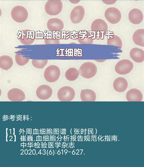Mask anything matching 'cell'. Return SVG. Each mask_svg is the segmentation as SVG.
<instances>
[{"mask_svg": "<svg viewBox=\"0 0 144 167\" xmlns=\"http://www.w3.org/2000/svg\"><path fill=\"white\" fill-rule=\"evenodd\" d=\"M91 29V31L95 32L96 36H98L101 39H103L105 34L107 32L108 26L105 21L102 19H97L92 22Z\"/></svg>", "mask_w": 144, "mask_h": 167, "instance_id": "6da1fadb", "label": "cell"}, {"mask_svg": "<svg viewBox=\"0 0 144 167\" xmlns=\"http://www.w3.org/2000/svg\"><path fill=\"white\" fill-rule=\"evenodd\" d=\"M27 9L21 5H16L12 9L11 15L12 19L15 22L21 23L26 21L28 17Z\"/></svg>", "mask_w": 144, "mask_h": 167, "instance_id": "7a4b0ae2", "label": "cell"}, {"mask_svg": "<svg viewBox=\"0 0 144 167\" xmlns=\"http://www.w3.org/2000/svg\"><path fill=\"white\" fill-rule=\"evenodd\" d=\"M79 71V74L83 77L86 79H90L96 75L97 71V68L94 63L87 62L81 65Z\"/></svg>", "mask_w": 144, "mask_h": 167, "instance_id": "3957f363", "label": "cell"}, {"mask_svg": "<svg viewBox=\"0 0 144 167\" xmlns=\"http://www.w3.org/2000/svg\"><path fill=\"white\" fill-rule=\"evenodd\" d=\"M63 8L62 2L59 0L47 1L45 5L44 9L46 13L50 15H56L61 12Z\"/></svg>", "mask_w": 144, "mask_h": 167, "instance_id": "277c9868", "label": "cell"}, {"mask_svg": "<svg viewBox=\"0 0 144 167\" xmlns=\"http://www.w3.org/2000/svg\"><path fill=\"white\" fill-rule=\"evenodd\" d=\"M60 75V71L59 68L54 65L48 66L44 73L45 79L50 83H53L57 81L59 79Z\"/></svg>", "mask_w": 144, "mask_h": 167, "instance_id": "5b68a950", "label": "cell"}, {"mask_svg": "<svg viewBox=\"0 0 144 167\" xmlns=\"http://www.w3.org/2000/svg\"><path fill=\"white\" fill-rule=\"evenodd\" d=\"M104 16L109 23L114 24L118 23L122 18L121 12L115 7L108 8L105 11Z\"/></svg>", "mask_w": 144, "mask_h": 167, "instance_id": "8992f818", "label": "cell"}, {"mask_svg": "<svg viewBox=\"0 0 144 167\" xmlns=\"http://www.w3.org/2000/svg\"><path fill=\"white\" fill-rule=\"evenodd\" d=\"M133 68V63L128 59L119 61L115 67V72L121 75L127 74L131 72Z\"/></svg>", "mask_w": 144, "mask_h": 167, "instance_id": "52a82bcc", "label": "cell"}, {"mask_svg": "<svg viewBox=\"0 0 144 167\" xmlns=\"http://www.w3.org/2000/svg\"><path fill=\"white\" fill-rule=\"evenodd\" d=\"M75 94V91L72 87L65 86L59 89L57 92V96L60 101H70L74 99Z\"/></svg>", "mask_w": 144, "mask_h": 167, "instance_id": "ba28073f", "label": "cell"}, {"mask_svg": "<svg viewBox=\"0 0 144 167\" xmlns=\"http://www.w3.org/2000/svg\"><path fill=\"white\" fill-rule=\"evenodd\" d=\"M85 14V9L82 6L80 5L75 6L70 12V20L73 23L78 24L83 20Z\"/></svg>", "mask_w": 144, "mask_h": 167, "instance_id": "9c48e42d", "label": "cell"}, {"mask_svg": "<svg viewBox=\"0 0 144 167\" xmlns=\"http://www.w3.org/2000/svg\"><path fill=\"white\" fill-rule=\"evenodd\" d=\"M18 39L22 44L31 45L33 43L35 40L34 31L28 29L22 30L20 33Z\"/></svg>", "mask_w": 144, "mask_h": 167, "instance_id": "30bf717a", "label": "cell"}, {"mask_svg": "<svg viewBox=\"0 0 144 167\" xmlns=\"http://www.w3.org/2000/svg\"><path fill=\"white\" fill-rule=\"evenodd\" d=\"M95 37L96 35L94 32L82 30L79 32L77 40L80 44H92Z\"/></svg>", "mask_w": 144, "mask_h": 167, "instance_id": "8fae6325", "label": "cell"}, {"mask_svg": "<svg viewBox=\"0 0 144 167\" xmlns=\"http://www.w3.org/2000/svg\"><path fill=\"white\" fill-rule=\"evenodd\" d=\"M53 90L49 85H42L39 86L36 91L37 97L39 99L43 100H46L51 96Z\"/></svg>", "mask_w": 144, "mask_h": 167, "instance_id": "7c38bea8", "label": "cell"}, {"mask_svg": "<svg viewBox=\"0 0 144 167\" xmlns=\"http://www.w3.org/2000/svg\"><path fill=\"white\" fill-rule=\"evenodd\" d=\"M143 18L142 12L137 8L132 9L128 14V18L129 21L134 24H140L143 20Z\"/></svg>", "mask_w": 144, "mask_h": 167, "instance_id": "4fadbf2b", "label": "cell"}, {"mask_svg": "<svg viewBox=\"0 0 144 167\" xmlns=\"http://www.w3.org/2000/svg\"><path fill=\"white\" fill-rule=\"evenodd\" d=\"M7 97L10 101H22L26 98L24 92L21 89L17 88L9 90L7 93Z\"/></svg>", "mask_w": 144, "mask_h": 167, "instance_id": "5bb4252c", "label": "cell"}, {"mask_svg": "<svg viewBox=\"0 0 144 167\" xmlns=\"http://www.w3.org/2000/svg\"><path fill=\"white\" fill-rule=\"evenodd\" d=\"M47 29L50 31H62L64 27L63 22L58 18H51L47 21L46 24Z\"/></svg>", "mask_w": 144, "mask_h": 167, "instance_id": "9a60e30c", "label": "cell"}, {"mask_svg": "<svg viewBox=\"0 0 144 167\" xmlns=\"http://www.w3.org/2000/svg\"><path fill=\"white\" fill-rule=\"evenodd\" d=\"M126 98L128 101H141L143 99V95L139 90L133 88L127 92Z\"/></svg>", "mask_w": 144, "mask_h": 167, "instance_id": "2e32d148", "label": "cell"}, {"mask_svg": "<svg viewBox=\"0 0 144 167\" xmlns=\"http://www.w3.org/2000/svg\"><path fill=\"white\" fill-rule=\"evenodd\" d=\"M128 86L127 80L123 77H118L114 81L113 87L115 91L118 92H122L125 91Z\"/></svg>", "mask_w": 144, "mask_h": 167, "instance_id": "e0dca14e", "label": "cell"}, {"mask_svg": "<svg viewBox=\"0 0 144 167\" xmlns=\"http://www.w3.org/2000/svg\"><path fill=\"white\" fill-rule=\"evenodd\" d=\"M129 55L135 62L141 63L144 60V51L142 49L137 47L132 48L130 50Z\"/></svg>", "mask_w": 144, "mask_h": 167, "instance_id": "ac0fdd59", "label": "cell"}, {"mask_svg": "<svg viewBox=\"0 0 144 167\" xmlns=\"http://www.w3.org/2000/svg\"><path fill=\"white\" fill-rule=\"evenodd\" d=\"M80 98L83 101H94L96 99L95 92L90 89H84L81 90L80 93Z\"/></svg>", "mask_w": 144, "mask_h": 167, "instance_id": "d6986e66", "label": "cell"}, {"mask_svg": "<svg viewBox=\"0 0 144 167\" xmlns=\"http://www.w3.org/2000/svg\"><path fill=\"white\" fill-rule=\"evenodd\" d=\"M144 29H139L134 32L132 40L134 43L137 45L144 46Z\"/></svg>", "mask_w": 144, "mask_h": 167, "instance_id": "ffe728a7", "label": "cell"}, {"mask_svg": "<svg viewBox=\"0 0 144 167\" xmlns=\"http://www.w3.org/2000/svg\"><path fill=\"white\" fill-rule=\"evenodd\" d=\"M13 60L10 56L6 55L0 57V67L2 70H8L12 66Z\"/></svg>", "mask_w": 144, "mask_h": 167, "instance_id": "44dd1931", "label": "cell"}, {"mask_svg": "<svg viewBox=\"0 0 144 167\" xmlns=\"http://www.w3.org/2000/svg\"><path fill=\"white\" fill-rule=\"evenodd\" d=\"M108 45L117 46L119 49H121L122 46V42L120 38L118 36L113 35L108 37L107 40Z\"/></svg>", "mask_w": 144, "mask_h": 167, "instance_id": "7402d4cb", "label": "cell"}, {"mask_svg": "<svg viewBox=\"0 0 144 167\" xmlns=\"http://www.w3.org/2000/svg\"><path fill=\"white\" fill-rule=\"evenodd\" d=\"M79 74V71L77 69L71 67L66 71L65 77L67 80L70 81H73L78 78Z\"/></svg>", "mask_w": 144, "mask_h": 167, "instance_id": "603a6c76", "label": "cell"}, {"mask_svg": "<svg viewBox=\"0 0 144 167\" xmlns=\"http://www.w3.org/2000/svg\"><path fill=\"white\" fill-rule=\"evenodd\" d=\"M15 60L18 65L22 66L25 65L29 62V58L24 57L18 53H16L15 55Z\"/></svg>", "mask_w": 144, "mask_h": 167, "instance_id": "cb8c5ba5", "label": "cell"}, {"mask_svg": "<svg viewBox=\"0 0 144 167\" xmlns=\"http://www.w3.org/2000/svg\"><path fill=\"white\" fill-rule=\"evenodd\" d=\"M48 62V60H47L33 59L32 60L33 66L39 69L43 68L47 65Z\"/></svg>", "mask_w": 144, "mask_h": 167, "instance_id": "d4e9b609", "label": "cell"}, {"mask_svg": "<svg viewBox=\"0 0 144 167\" xmlns=\"http://www.w3.org/2000/svg\"><path fill=\"white\" fill-rule=\"evenodd\" d=\"M44 42L46 44H58L60 43L59 39H44Z\"/></svg>", "mask_w": 144, "mask_h": 167, "instance_id": "484cf974", "label": "cell"}, {"mask_svg": "<svg viewBox=\"0 0 144 167\" xmlns=\"http://www.w3.org/2000/svg\"><path fill=\"white\" fill-rule=\"evenodd\" d=\"M61 34L60 31H53L52 33V38L53 39H59L61 38Z\"/></svg>", "mask_w": 144, "mask_h": 167, "instance_id": "4316f807", "label": "cell"}, {"mask_svg": "<svg viewBox=\"0 0 144 167\" xmlns=\"http://www.w3.org/2000/svg\"><path fill=\"white\" fill-rule=\"evenodd\" d=\"M61 38L62 39H67L70 37V34L69 31H62Z\"/></svg>", "mask_w": 144, "mask_h": 167, "instance_id": "83f0119b", "label": "cell"}, {"mask_svg": "<svg viewBox=\"0 0 144 167\" xmlns=\"http://www.w3.org/2000/svg\"><path fill=\"white\" fill-rule=\"evenodd\" d=\"M52 31H45L44 33V39H52Z\"/></svg>", "mask_w": 144, "mask_h": 167, "instance_id": "f1b7e54d", "label": "cell"}, {"mask_svg": "<svg viewBox=\"0 0 144 167\" xmlns=\"http://www.w3.org/2000/svg\"><path fill=\"white\" fill-rule=\"evenodd\" d=\"M117 0H102L105 4L107 5H111L115 3Z\"/></svg>", "mask_w": 144, "mask_h": 167, "instance_id": "f546056e", "label": "cell"}, {"mask_svg": "<svg viewBox=\"0 0 144 167\" xmlns=\"http://www.w3.org/2000/svg\"><path fill=\"white\" fill-rule=\"evenodd\" d=\"M36 33L38 34V35H35V38L36 39H43V34L42 32H40L38 31L37 32H35Z\"/></svg>", "mask_w": 144, "mask_h": 167, "instance_id": "4dcf8cb0", "label": "cell"}, {"mask_svg": "<svg viewBox=\"0 0 144 167\" xmlns=\"http://www.w3.org/2000/svg\"><path fill=\"white\" fill-rule=\"evenodd\" d=\"M80 0H69V1L71 3L76 4L80 2Z\"/></svg>", "mask_w": 144, "mask_h": 167, "instance_id": "1f68e13d", "label": "cell"}]
</instances>
